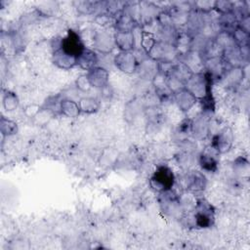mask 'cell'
Returning <instances> with one entry per match:
<instances>
[{
	"instance_id": "8",
	"label": "cell",
	"mask_w": 250,
	"mask_h": 250,
	"mask_svg": "<svg viewBox=\"0 0 250 250\" xmlns=\"http://www.w3.org/2000/svg\"><path fill=\"white\" fill-rule=\"evenodd\" d=\"M205 71L210 74L213 81L215 79H221L225 75L226 71L229 67L222 55L208 58L204 61Z\"/></svg>"
},
{
	"instance_id": "10",
	"label": "cell",
	"mask_w": 250,
	"mask_h": 250,
	"mask_svg": "<svg viewBox=\"0 0 250 250\" xmlns=\"http://www.w3.org/2000/svg\"><path fill=\"white\" fill-rule=\"evenodd\" d=\"M173 101L177 104L178 108L183 112L188 111L198 102L196 97L186 87L173 93Z\"/></svg>"
},
{
	"instance_id": "19",
	"label": "cell",
	"mask_w": 250,
	"mask_h": 250,
	"mask_svg": "<svg viewBox=\"0 0 250 250\" xmlns=\"http://www.w3.org/2000/svg\"><path fill=\"white\" fill-rule=\"evenodd\" d=\"M99 58L95 51L85 48L83 52L76 58V65L80 68L89 71L93 67L98 65Z\"/></svg>"
},
{
	"instance_id": "30",
	"label": "cell",
	"mask_w": 250,
	"mask_h": 250,
	"mask_svg": "<svg viewBox=\"0 0 250 250\" xmlns=\"http://www.w3.org/2000/svg\"><path fill=\"white\" fill-rule=\"evenodd\" d=\"M76 10L81 15H91L93 14L98 7V2H90V1H79L75 2Z\"/></svg>"
},
{
	"instance_id": "14",
	"label": "cell",
	"mask_w": 250,
	"mask_h": 250,
	"mask_svg": "<svg viewBox=\"0 0 250 250\" xmlns=\"http://www.w3.org/2000/svg\"><path fill=\"white\" fill-rule=\"evenodd\" d=\"M115 47L120 52H133L136 48V37L134 31H115L113 34Z\"/></svg>"
},
{
	"instance_id": "27",
	"label": "cell",
	"mask_w": 250,
	"mask_h": 250,
	"mask_svg": "<svg viewBox=\"0 0 250 250\" xmlns=\"http://www.w3.org/2000/svg\"><path fill=\"white\" fill-rule=\"evenodd\" d=\"M0 131L3 137H11L18 133L19 127L14 120L2 116L0 118Z\"/></svg>"
},
{
	"instance_id": "15",
	"label": "cell",
	"mask_w": 250,
	"mask_h": 250,
	"mask_svg": "<svg viewBox=\"0 0 250 250\" xmlns=\"http://www.w3.org/2000/svg\"><path fill=\"white\" fill-rule=\"evenodd\" d=\"M146 108V104L142 98L136 97L126 103L123 111V117L128 122L134 121Z\"/></svg>"
},
{
	"instance_id": "11",
	"label": "cell",
	"mask_w": 250,
	"mask_h": 250,
	"mask_svg": "<svg viewBox=\"0 0 250 250\" xmlns=\"http://www.w3.org/2000/svg\"><path fill=\"white\" fill-rule=\"evenodd\" d=\"M95 49L104 55H108L115 48L114 37L107 31H97L94 35Z\"/></svg>"
},
{
	"instance_id": "25",
	"label": "cell",
	"mask_w": 250,
	"mask_h": 250,
	"mask_svg": "<svg viewBox=\"0 0 250 250\" xmlns=\"http://www.w3.org/2000/svg\"><path fill=\"white\" fill-rule=\"evenodd\" d=\"M19 104H20V100L16 93H14L10 90L3 91L2 105L5 110L14 111L19 107Z\"/></svg>"
},
{
	"instance_id": "13",
	"label": "cell",
	"mask_w": 250,
	"mask_h": 250,
	"mask_svg": "<svg viewBox=\"0 0 250 250\" xmlns=\"http://www.w3.org/2000/svg\"><path fill=\"white\" fill-rule=\"evenodd\" d=\"M207 186V179L205 175L199 171H190L186 176V188L189 192H202Z\"/></svg>"
},
{
	"instance_id": "18",
	"label": "cell",
	"mask_w": 250,
	"mask_h": 250,
	"mask_svg": "<svg viewBox=\"0 0 250 250\" xmlns=\"http://www.w3.org/2000/svg\"><path fill=\"white\" fill-rule=\"evenodd\" d=\"M113 24L116 31H134L139 23L123 9L122 12L117 15Z\"/></svg>"
},
{
	"instance_id": "5",
	"label": "cell",
	"mask_w": 250,
	"mask_h": 250,
	"mask_svg": "<svg viewBox=\"0 0 250 250\" xmlns=\"http://www.w3.org/2000/svg\"><path fill=\"white\" fill-rule=\"evenodd\" d=\"M233 141H234L233 131L230 127L227 126L213 136L210 146L219 154H223L230 150L233 145Z\"/></svg>"
},
{
	"instance_id": "26",
	"label": "cell",
	"mask_w": 250,
	"mask_h": 250,
	"mask_svg": "<svg viewBox=\"0 0 250 250\" xmlns=\"http://www.w3.org/2000/svg\"><path fill=\"white\" fill-rule=\"evenodd\" d=\"M57 114L54 111H52L51 109L42 105L41 108L39 109V111L36 113V115L32 118V122L37 126H45V125L49 124L50 121Z\"/></svg>"
},
{
	"instance_id": "6",
	"label": "cell",
	"mask_w": 250,
	"mask_h": 250,
	"mask_svg": "<svg viewBox=\"0 0 250 250\" xmlns=\"http://www.w3.org/2000/svg\"><path fill=\"white\" fill-rule=\"evenodd\" d=\"M61 48L68 55L77 58L86 48L80 35L73 29H68L65 37L62 38Z\"/></svg>"
},
{
	"instance_id": "23",
	"label": "cell",
	"mask_w": 250,
	"mask_h": 250,
	"mask_svg": "<svg viewBox=\"0 0 250 250\" xmlns=\"http://www.w3.org/2000/svg\"><path fill=\"white\" fill-rule=\"evenodd\" d=\"M81 113L93 114L99 111L100 102L93 97H82L78 101Z\"/></svg>"
},
{
	"instance_id": "33",
	"label": "cell",
	"mask_w": 250,
	"mask_h": 250,
	"mask_svg": "<svg viewBox=\"0 0 250 250\" xmlns=\"http://www.w3.org/2000/svg\"><path fill=\"white\" fill-rule=\"evenodd\" d=\"M75 87L77 90H79L81 92H88L92 88L90 81L86 74H81L76 78Z\"/></svg>"
},
{
	"instance_id": "1",
	"label": "cell",
	"mask_w": 250,
	"mask_h": 250,
	"mask_svg": "<svg viewBox=\"0 0 250 250\" xmlns=\"http://www.w3.org/2000/svg\"><path fill=\"white\" fill-rule=\"evenodd\" d=\"M213 79L209 73L205 72H194L186 84V88L190 91L197 100L201 101L207 96L212 95L211 85Z\"/></svg>"
},
{
	"instance_id": "28",
	"label": "cell",
	"mask_w": 250,
	"mask_h": 250,
	"mask_svg": "<svg viewBox=\"0 0 250 250\" xmlns=\"http://www.w3.org/2000/svg\"><path fill=\"white\" fill-rule=\"evenodd\" d=\"M156 41H157V39H155L154 34L151 33L150 31L143 30L141 32V39H140L141 48L144 50V52L146 55L149 53V51L151 50V48L153 47V45L155 44Z\"/></svg>"
},
{
	"instance_id": "20",
	"label": "cell",
	"mask_w": 250,
	"mask_h": 250,
	"mask_svg": "<svg viewBox=\"0 0 250 250\" xmlns=\"http://www.w3.org/2000/svg\"><path fill=\"white\" fill-rule=\"evenodd\" d=\"M213 39L216 45L221 49L222 53L224 51H228L237 47V44L232 36V33L228 30L219 31Z\"/></svg>"
},
{
	"instance_id": "2",
	"label": "cell",
	"mask_w": 250,
	"mask_h": 250,
	"mask_svg": "<svg viewBox=\"0 0 250 250\" xmlns=\"http://www.w3.org/2000/svg\"><path fill=\"white\" fill-rule=\"evenodd\" d=\"M175 185V175L171 168L160 165L149 178L150 188L159 193L172 189Z\"/></svg>"
},
{
	"instance_id": "29",
	"label": "cell",
	"mask_w": 250,
	"mask_h": 250,
	"mask_svg": "<svg viewBox=\"0 0 250 250\" xmlns=\"http://www.w3.org/2000/svg\"><path fill=\"white\" fill-rule=\"evenodd\" d=\"M232 36L237 44V46H245L248 45L249 42V32L240 27L237 23L236 27L231 31Z\"/></svg>"
},
{
	"instance_id": "12",
	"label": "cell",
	"mask_w": 250,
	"mask_h": 250,
	"mask_svg": "<svg viewBox=\"0 0 250 250\" xmlns=\"http://www.w3.org/2000/svg\"><path fill=\"white\" fill-rule=\"evenodd\" d=\"M92 87L97 89H104L108 86L109 73L104 66H95L86 73Z\"/></svg>"
},
{
	"instance_id": "24",
	"label": "cell",
	"mask_w": 250,
	"mask_h": 250,
	"mask_svg": "<svg viewBox=\"0 0 250 250\" xmlns=\"http://www.w3.org/2000/svg\"><path fill=\"white\" fill-rule=\"evenodd\" d=\"M232 169L236 177L247 179L250 172V165L248 159L244 156H238L232 163Z\"/></svg>"
},
{
	"instance_id": "34",
	"label": "cell",
	"mask_w": 250,
	"mask_h": 250,
	"mask_svg": "<svg viewBox=\"0 0 250 250\" xmlns=\"http://www.w3.org/2000/svg\"><path fill=\"white\" fill-rule=\"evenodd\" d=\"M190 129H191V119L186 118L179 124L176 134L180 136H185L186 138L188 137V134H190Z\"/></svg>"
},
{
	"instance_id": "22",
	"label": "cell",
	"mask_w": 250,
	"mask_h": 250,
	"mask_svg": "<svg viewBox=\"0 0 250 250\" xmlns=\"http://www.w3.org/2000/svg\"><path fill=\"white\" fill-rule=\"evenodd\" d=\"M81 113L78 102L69 98H63L60 105V114L68 118H75Z\"/></svg>"
},
{
	"instance_id": "16",
	"label": "cell",
	"mask_w": 250,
	"mask_h": 250,
	"mask_svg": "<svg viewBox=\"0 0 250 250\" xmlns=\"http://www.w3.org/2000/svg\"><path fill=\"white\" fill-rule=\"evenodd\" d=\"M52 62L56 66L64 70L71 69L76 65V58L66 54L62 48L53 51Z\"/></svg>"
},
{
	"instance_id": "4",
	"label": "cell",
	"mask_w": 250,
	"mask_h": 250,
	"mask_svg": "<svg viewBox=\"0 0 250 250\" xmlns=\"http://www.w3.org/2000/svg\"><path fill=\"white\" fill-rule=\"evenodd\" d=\"M179 54L175 47V45L157 40L149 53L147 54V57L155 62H175L178 58Z\"/></svg>"
},
{
	"instance_id": "9",
	"label": "cell",
	"mask_w": 250,
	"mask_h": 250,
	"mask_svg": "<svg viewBox=\"0 0 250 250\" xmlns=\"http://www.w3.org/2000/svg\"><path fill=\"white\" fill-rule=\"evenodd\" d=\"M210 113L202 112L194 119H191L190 134L196 140L204 139L210 131Z\"/></svg>"
},
{
	"instance_id": "21",
	"label": "cell",
	"mask_w": 250,
	"mask_h": 250,
	"mask_svg": "<svg viewBox=\"0 0 250 250\" xmlns=\"http://www.w3.org/2000/svg\"><path fill=\"white\" fill-rule=\"evenodd\" d=\"M223 78L230 87H236L240 85L244 78V66L229 67Z\"/></svg>"
},
{
	"instance_id": "31",
	"label": "cell",
	"mask_w": 250,
	"mask_h": 250,
	"mask_svg": "<svg viewBox=\"0 0 250 250\" xmlns=\"http://www.w3.org/2000/svg\"><path fill=\"white\" fill-rule=\"evenodd\" d=\"M213 9L219 12L221 15H227L234 12V4L227 0H218L214 2Z\"/></svg>"
},
{
	"instance_id": "35",
	"label": "cell",
	"mask_w": 250,
	"mask_h": 250,
	"mask_svg": "<svg viewBox=\"0 0 250 250\" xmlns=\"http://www.w3.org/2000/svg\"><path fill=\"white\" fill-rule=\"evenodd\" d=\"M41 106L42 105H39L37 104H29L23 108V113L25 114V116L32 119L36 115V113L39 111Z\"/></svg>"
},
{
	"instance_id": "17",
	"label": "cell",
	"mask_w": 250,
	"mask_h": 250,
	"mask_svg": "<svg viewBox=\"0 0 250 250\" xmlns=\"http://www.w3.org/2000/svg\"><path fill=\"white\" fill-rule=\"evenodd\" d=\"M210 150H204L202 151L198 156V163L202 170L206 172H215L218 169V159L216 155L219 153L210 146Z\"/></svg>"
},
{
	"instance_id": "3",
	"label": "cell",
	"mask_w": 250,
	"mask_h": 250,
	"mask_svg": "<svg viewBox=\"0 0 250 250\" xmlns=\"http://www.w3.org/2000/svg\"><path fill=\"white\" fill-rule=\"evenodd\" d=\"M194 222L195 226L200 229H208L214 225L215 209L205 198H198L196 201Z\"/></svg>"
},
{
	"instance_id": "7",
	"label": "cell",
	"mask_w": 250,
	"mask_h": 250,
	"mask_svg": "<svg viewBox=\"0 0 250 250\" xmlns=\"http://www.w3.org/2000/svg\"><path fill=\"white\" fill-rule=\"evenodd\" d=\"M114 65L126 74H132L138 70L139 61L133 52H119L113 57Z\"/></svg>"
},
{
	"instance_id": "32",
	"label": "cell",
	"mask_w": 250,
	"mask_h": 250,
	"mask_svg": "<svg viewBox=\"0 0 250 250\" xmlns=\"http://www.w3.org/2000/svg\"><path fill=\"white\" fill-rule=\"evenodd\" d=\"M63 99V97L61 94H57V95H53L50 96L44 103L43 106L51 109L52 111H54L56 114H60V105H61V102Z\"/></svg>"
}]
</instances>
